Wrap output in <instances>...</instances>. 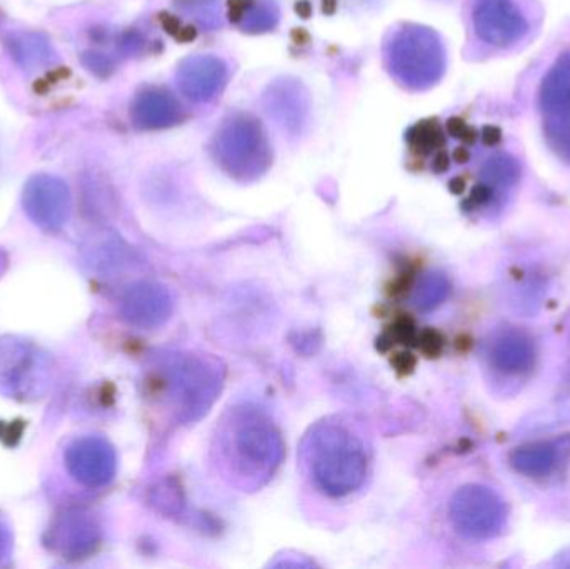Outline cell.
I'll return each instance as SVG.
<instances>
[{
	"instance_id": "cell-20",
	"label": "cell",
	"mask_w": 570,
	"mask_h": 569,
	"mask_svg": "<svg viewBox=\"0 0 570 569\" xmlns=\"http://www.w3.org/2000/svg\"><path fill=\"white\" fill-rule=\"evenodd\" d=\"M395 367H397L401 373H411L415 366V360L411 356V354H397V357L394 360Z\"/></svg>"
},
{
	"instance_id": "cell-21",
	"label": "cell",
	"mask_w": 570,
	"mask_h": 569,
	"mask_svg": "<svg viewBox=\"0 0 570 569\" xmlns=\"http://www.w3.org/2000/svg\"><path fill=\"white\" fill-rule=\"evenodd\" d=\"M176 36L177 39L187 42V40H193L194 37H196V29H194V27H186V29H180L179 32L176 33Z\"/></svg>"
},
{
	"instance_id": "cell-25",
	"label": "cell",
	"mask_w": 570,
	"mask_h": 569,
	"mask_svg": "<svg viewBox=\"0 0 570 569\" xmlns=\"http://www.w3.org/2000/svg\"><path fill=\"white\" fill-rule=\"evenodd\" d=\"M295 9H297L298 16L304 17V19L311 16V3L305 2V0L304 2H298Z\"/></svg>"
},
{
	"instance_id": "cell-26",
	"label": "cell",
	"mask_w": 570,
	"mask_h": 569,
	"mask_svg": "<svg viewBox=\"0 0 570 569\" xmlns=\"http://www.w3.org/2000/svg\"><path fill=\"white\" fill-rule=\"evenodd\" d=\"M322 9H324L325 13H334L335 9H337V0H324Z\"/></svg>"
},
{
	"instance_id": "cell-23",
	"label": "cell",
	"mask_w": 570,
	"mask_h": 569,
	"mask_svg": "<svg viewBox=\"0 0 570 569\" xmlns=\"http://www.w3.org/2000/svg\"><path fill=\"white\" fill-rule=\"evenodd\" d=\"M164 23H166V29L169 30V32L177 33L180 30L179 20L174 19V17H166V19H164Z\"/></svg>"
},
{
	"instance_id": "cell-4",
	"label": "cell",
	"mask_w": 570,
	"mask_h": 569,
	"mask_svg": "<svg viewBox=\"0 0 570 569\" xmlns=\"http://www.w3.org/2000/svg\"><path fill=\"white\" fill-rule=\"evenodd\" d=\"M455 530L469 540H491L504 530L508 508L491 488L468 484L451 501Z\"/></svg>"
},
{
	"instance_id": "cell-22",
	"label": "cell",
	"mask_w": 570,
	"mask_h": 569,
	"mask_svg": "<svg viewBox=\"0 0 570 569\" xmlns=\"http://www.w3.org/2000/svg\"><path fill=\"white\" fill-rule=\"evenodd\" d=\"M292 39H294L295 43H301V46H304V43L308 42V33L305 32V30L295 29L294 32H292Z\"/></svg>"
},
{
	"instance_id": "cell-1",
	"label": "cell",
	"mask_w": 570,
	"mask_h": 569,
	"mask_svg": "<svg viewBox=\"0 0 570 569\" xmlns=\"http://www.w3.org/2000/svg\"><path fill=\"white\" fill-rule=\"evenodd\" d=\"M219 447L230 474L250 490L264 487L283 463L281 431L259 408H236L220 430Z\"/></svg>"
},
{
	"instance_id": "cell-18",
	"label": "cell",
	"mask_w": 570,
	"mask_h": 569,
	"mask_svg": "<svg viewBox=\"0 0 570 569\" xmlns=\"http://www.w3.org/2000/svg\"><path fill=\"white\" fill-rule=\"evenodd\" d=\"M556 410H558L561 420L570 423V364L568 370H566L561 384H559L558 396H556Z\"/></svg>"
},
{
	"instance_id": "cell-24",
	"label": "cell",
	"mask_w": 570,
	"mask_h": 569,
	"mask_svg": "<svg viewBox=\"0 0 570 569\" xmlns=\"http://www.w3.org/2000/svg\"><path fill=\"white\" fill-rule=\"evenodd\" d=\"M448 156H445V154H439L438 159H435L434 164L435 170H438V173H442V170L448 169Z\"/></svg>"
},
{
	"instance_id": "cell-3",
	"label": "cell",
	"mask_w": 570,
	"mask_h": 569,
	"mask_svg": "<svg viewBox=\"0 0 570 569\" xmlns=\"http://www.w3.org/2000/svg\"><path fill=\"white\" fill-rule=\"evenodd\" d=\"M159 387L177 423L190 424L209 413L224 386V370L213 356L169 354L159 367Z\"/></svg>"
},
{
	"instance_id": "cell-6",
	"label": "cell",
	"mask_w": 570,
	"mask_h": 569,
	"mask_svg": "<svg viewBox=\"0 0 570 569\" xmlns=\"http://www.w3.org/2000/svg\"><path fill=\"white\" fill-rule=\"evenodd\" d=\"M475 32L494 47H509L528 36V17L515 0H479L474 10Z\"/></svg>"
},
{
	"instance_id": "cell-13",
	"label": "cell",
	"mask_w": 570,
	"mask_h": 569,
	"mask_svg": "<svg viewBox=\"0 0 570 569\" xmlns=\"http://www.w3.org/2000/svg\"><path fill=\"white\" fill-rule=\"evenodd\" d=\"M539 100L548 119L570 116V53L559 57L546 73Z\"/></svg>"
},
{
	"instance_id": "cell-9",
	"label": "cell",
	"mask_w": 570,
	"mask_h": 569,
	"mask_svg": "<svg viewBox=\"0 0 570 569\" xmlns=\"http://www.w3.org/2000/svg\"><path fill=\"white\" fill-rule=\"evenodd\" d=\"M173 311L174 301L169 290L163 284L149 281L132 284L120 301V314L124 320L139 330H156L163 326L173 316Z\"/></svg>"
},
{
	"instance_id": "cell-17",
	"label": "cell",
	"mask_w": 570,
	"mask_h": 569,
	"mask_svg": "<svg viewBox=\"0 0 570 569\" xmlns=\"http://www.w3.org/2000/svg\"><path fill=\"white\" fill-rule=\"evenodd\" d=\"M546 133L552 149L570 163V116L548 119Z\"/></svg>"
},
{
	"instance_id": "cell-8",
	"label": "cell",
	"mask_w": 570,
	"mask_h": 569,
	"mask_svg": "<svg viewBox=\"0 0 570 569\" xmlns=\"http://www.w3.org/2000/svg\"><path fill=\"white\" fill-rule=\"evenodd\" d=\"M66 464L73 480L83 487L102 488L116 477V451L104 438H80L67 450Z\"/></svg>"
},
{
	"instance_id": "cell-19",
	"label": "cell",
	"mask_w": 570,
	"mask_h": 569,
	"mask_svg": "<svg viewBox=\"0 0 570 569\" xmlns=\"http://www.w3.org/2000/svg\"><path fill=\"white\" fill-rule=\"evenodd\" d=\"M417 344L419 347H421V350L428 354V356H438V354L442 351V346H444V340H442L441 334L429 330L424 331L422 334H419Z\"/></svg>"
},
{
	"instance_id": "cell-11",
	"label": "cell",
	"mask_w": 570,
	"mask_h": 569,
	"mask_svg": "<svg viewBox=\"0 0 570 569\" xmlns=\"http://www.w3.org/2000/svg\"><path fill=\"white\" fill-rule=\"evenodd\" d=\"M570 453V438L552 443H534L512 451L511 464L518 473L534 480L551 477Z\"/></svg>"
},
{
	"instance_id": "cell-12",
	"label": "cell",
	"mask_w": 570,
	"mask_h": 569,
	"mask_svg": "<svg viewBox=\"0 0 570 569\" xmlns=\"http://www.w3.org/2000/svg\"><path fill=\"white\" fill-rule=\"evenodd\" d=\"M50 533L53 550L67 558H83L99 543V527L87 514H69Z\"/></svg>"
},
{
	"instance_id": "cell-14",
	"label": "cell",
	"mask_w": 570,
	"mask_h": 569,
	"mask_svg": "<svg viewBox=\"0 0 570 569\" xmlns=\"http://www.w3.org/2000/svg\"><path fill=\"white\" fill-rule=\"evenodd\" d=\"M451 294V283L448 277L441 273H431L419 281L417 287L414 291V304L422 313L434 311L435 307L441 306Z\"/></svg>"
},
{
	"instance_id": "cell-2",
	"label": "cell",
	"mask_w": 570,
	"mask_h": 569,
	"mask_svg": "<svg viewBox=\"0 0 570 569\" xmlns=\"http://www.w3.org/2000/svg\"><path fill=\"white\" fill-rule=\"evenodd\" d=\"M302 457L315 487L332 498L354 493L367 477L364 443L347 426L334 421H321L308 431Z\"/></svg>"
},
{
	"instance_id": "cell-10",
	"label": "cell",
	"mask_w": 570,
	"mask_h": 569,
	"mask_svg": "<svg viewBox=\"0 0 570 569\" xmlns=\"http://www.w3.org/2000/svg\"><path fill=\"white\" fill-rule=\"evenodd\" d=\"M489 360L491 366L504 376H524L534 367V343L521 331H502L492 341Z\"/></svg>"
},
{
	"instance_id": "cell-16",
	"label": "cell",
	"mask_w": 570,
	"mask_h": 569,
	"mask_svg": "<svg viewBox=\"0 0 570 569\" xmlns=\"http://www.w3.org/2000/svg\"><path fill=\"white\" fill-rule=\"evenodd\" d=\"M13 56L23 66L42 62L50 56V47L47 40L36 33H26V36L13 37Z\"/></svg>"
},
{
	"instance_id": "cell-27",
	"label": "cell",
	"mask_w": 570,
	"mask_h": 569,
	"mask_svg": "<svg viewBox=\"0 0 570 569\" xmlns=\"http://www.w3.org/2000/svg\"><path fill=\"white\" fill-rule=\"evenodd\" d=\"M7 545H9V537H7V531L0 524V555L6 551Z\"/></svg>"
},
{
	"instance_id": "cell-15",
	"label": "cell",
	"mask_w": 570,
	"mask_h": 569,
	"mask_svg": "<svg viewBox=\"0 0 570 569\" xmlns=\"http://www.w3.org/2000/svg\"><path fill=\"white\" fill-rule=\"evenodd\" d=\"M170 107L167 106L166 97L159 94H144L134 107L136 122L144 127L163 126L169 124Z\"/></svg>"
},
{
	"instance_id": "cell-7",
	"label": "cell",
	"mask_w": 570,
	"mask_h": 569,
	"mask_svg": "<svg viewBox=\"0 0 570 569\" xmlns=\"http://www.w3.org/2000/svg\"><path fill=\"white\" fill-rule=\"evenodd\" d=\"M23 209L42 229H60L69 219V187L59 177L47 174L32 177L23 187Z\"/></svg>"
},
{
	"instance_id": "cell-5",
	"label": "cell",
	"mask_w": 570,
	"mask_h": 569,
	"mask_svg": "<svg viewBox=\"0 0 570 569\" xmlns=\"http://www.w3.org/2000/svg\"><path fill=\"white\" fill-rule=\"evenodd\" d=\"M49 376V361L32 344L12 337L0 340V393L20 400L39 398Z\"/></svg>"
}]
</instances>
